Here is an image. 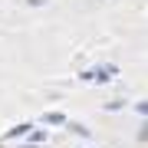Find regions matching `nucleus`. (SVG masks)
Here are the masks:
<instances>
[{
	"instance_id": "9",
	"label": "nucleus",
	"mask_w": 148,
	"mask_h": 148,
	"mask_svg": "<svg viewBox=\"0 0 148 148\" xmlns=\"http://www.w3.org/2000/svg\"><path fill=\"white\" fill-rule=\"evenodd\" d=\"M27 7H46V0H23Z\"/></svg>"
},
{
	"instance_id": "3",
	"label": "nucleus",
	"mask_w": 148,
	"mask_h": 148,
	"mask_svg": "<svg viewBox=\"0 0 148 148\" xmlns=\"http://www.w3.org/2000/svg\"><path fill=\"white\" fill-rule=\"evenodd\" d=\"M43 122H46V125H53V128H56V125H66L69 119L63 115V112H43Z\"/></svg>"
},
{
	"instance_id": "8",
	"label": "nucleus",
	"mask_w": 148,
	"mask_h": 148,
	"mask_svg": "<svg viewBox=\"0 0 148 148\" xmlns=\"http://www.w3.org/2000/svg\"><path fill=\"white\" fill-rule=\"evenodd\" d=\"M138 142H148V119L142 122V128H138Z\"/></svg>"
},
{
	"instance_id": "7",
	"label": "nucleus",
	"mask_w": 148,
	"mask_h": 148,
	"mask_svg": "<svg viewBox=\"0 0 148 148\" xmlns=\"http://www.w3.org/2000/svg\"><path fill=\"white\" fill-rule=\"evenodd\" d=\"M135 112H138L142 119H148V99H145V102H135Z\"/></svg>"
},
{
	"instance_id": "1",
	"label": "nucleus",
	"mask_w": 148,
	"mask_h": 148,
	"mask_svg": "<svg viewBox=\"0 0 148 148\" xmlns=\"http://www.w3.org/2000/svg\"><path fill=\"white\" fill-rule=\"evenodd\" d=\"M112 76H119V66H115V63H102V66H92V69H86V73H79V79H82V82H99V86H106V82H112Z\"/></svg>"
},
{
	"instance_id": "6",
	"label": "nucleus",
	"mask_w": 148,
	"mask_h": 148,
	"mask_svg": "<svg viewBox=\"0 0 148 148\" xmlns=\"http://www.w3.org/2000/svg\"><path fill=\"white\" fill-rule=\"evenodd\" d=\"M119 109H125V99H112V102H106V112H119Z\"/></svg>"
},
{
	"instance_id": "4",
	"label": "nucleus",
	"mask_w": 148,
	"mask_h": 148,
	"mask_svg": "<svg viewBox=\"0 0 148 148\" xmlns=\"http://www.w3.org/2000/svg\"><path fill=\"white\" fill-rule=\"evenodd\" d=\"M66 128H69V132H76L79 138H92V132L82 125V122H66Z\"/></svg>"
},
{
	"instance_id": "2",
	"label": "nucleus",
	"mask_w": 148,
	"mask_h": 148,
	"mask_svg": "<svg viewBox=\"0 0 148 148\" xmlns=\"http://www.w3.org/2000/svg\"><path fill=\"white\" fill-rule=\"evenodd\" d=\"M30 132H33V122H20V125H13L3 138H7V142H13V138H27Z\"/></svg>"
},
{
	"instance_id": "5",
	"label": "nucleus",
	"mask_w": 148,
	"mask_h": 148,
	"mask_svg": "<svg viewBox=\"0 0 148 148\" xmlns=\"http://www.w3.org/2000/svg\"><path fill=\"white\" fill-rule=\"evenodd\" d=\"M27 138H30V145H43V142H46V132H43V128H33Z\"/></svg>"
}]
</instances>
